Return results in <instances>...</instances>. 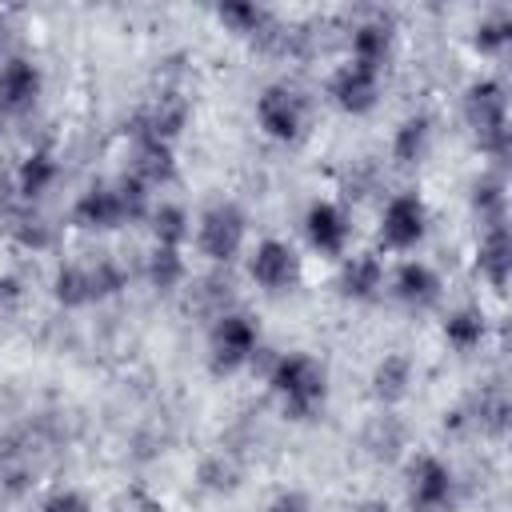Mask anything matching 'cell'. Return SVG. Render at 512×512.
Returning a JSON list of instances; mask_svg holds the SVG:
<instances>
[{"mask_svg": "<svg viewBox=\"0 0 512 512\" xmlns=\"http://www.w3.org/2000/svg\"><path fill=\"white\" fill-rule=\"evenodd\" d=\"M40 512H92V504H88L80 492L64 488V492H52V496L40 504Z\"/></svg>", "mask_w": 512, "mask_h": 512, "instance_id": "1f68e13d", "label": "cell"}, {"mask_svg": "<svg viewBox=\"0 0 512 512\" xmlns=\"http://www.w3.org/2000/svg\"><path fill=\"white\" fill-rule=\"evenodd\" d=\"M472 204H476V212H480V220H488V228H504V184L496 180V176H484L480 184H476V192H472Z\"/></svg>", "mask_w": 512, "mask_h": 512, "instance_id": "83f0119b", "label": "cell"}, {"mask_svg": "<svg viewBox=\"0 0 512 512\" xmlns=\"http://www.w3.org/2000/svg\"><path fill=\"white\" fill-rule=\"evenodd\" d=\"M264 512H312V504L304 492H280Z\"/></svg>", "mask_w": 512, "mask_h": 512, "instance_id": "d6a6232c", "label": "cell"}, {"mask_svg": "<svg viewBox=\"0 0 512 512\" xmlns=\"http://www.w3.org/2000/svg\"><path fill=\"white\" fill-rule=\"evenodd\" d=\"M412 384V360L404 352H384V360L372 368V392L380 404H396L408 396Z\"/></svg>", "mask_w": 512, "mask_h": 512, "instance_id": "44dd1931", "label": "cell"}, {"mask_svg": "<svg viewBox=\"0 0 512 512\" xmlns=\"http://www.w3.org/2000/svg\"><path fill=\"white\" fill-rule=\"evenodd\" d=\"M200 484L208 488V492H232L236 488V480H240V468H236V460L232 456H224V452H216V456H208L204 464H200Z\"/></svg>", "mask_w": 512, "mask_h": 512, "instance_id": "f1b7e54d", "label": "cell"}, {"mask_svg": "<svg viewBox=\"0 0 512 512\" xmlns=\"http://www.w3.org/2000/svg\"><path fill=\"white\" fill-rule=\"evenodd\" d=\"M328 96H332V104L336 108H344V112H368L372 104H376V96H380V72L376 68H364V64H356V60H344L332 76H328Z\"/></svg>", "mask_w": 512, "mask_h": 512, "instance_id": "7c38bea8", "label": "cell"}, {"mask_svg": "<svg viewBox=\"0 0 512 512\" xmlns=\"http://www.w3.org/2000/svg\"><path fill=\"white\" fill-rule=\"evenodd\" d=\"M148 224H152L156 244H164V248H184L188 236H192V220H188V212L180 204L148 208Z\"/></svg>", "mask_w": 512, "mask_h": 512, "instance_id": "cb8c5ba5", "label": "cell"}, {"mask_svg": "<svg viewBox=\"0 0 512 512\" xmlns=\"http://www.w3.org/2000/svg\"><path fill=\"white\" fill-rule=\"evenodd\" d=\"M464 120L476 132L480 148L496 160L508 156V100L496 80H472L464 92Z\"/></svg>", "mask_w": 512, "mask_h": 512, "instance_id": "277c9868", "label": "cell"}, {"mask_svg": "<svg viewBox=\"0 0 512 512\" xmlns=\"http://www.w3.org/2000/svg\"><path fill=\"white\" fill-rule=\"evenodd\" d=\"M428 232V208L416 192H396L380 212V244L388 252H408Z\"/></svg>", "mask_w": 512, "mask_h": 512, "instance_id": "52a82bcc", "label": "cell"}, {"mask_svg": "<svg viewBox=\"0 0 512 512\" xmlns=\"http://www.w3.org/2000/svg\"><path fill=\"white\" fill-rule=\"evenodd\" d=\"M508 264H512V240H508V228H488V232L480 236L476 268H480V276H484L496 292H504V284H508Z\"/></svg>", "mask_w": 512, "mask_h": 512, "instance_id": "ffe728a7", "label": "cell"}, {"mask_svg": "<svg viewBox=\"0 0 512 512\" xmlns=\"http://www.w3.org/2000/svg\"><path fill=\"white\" fill-rule=\"evenodd\" d=\"M392 40H396V32H392V24L388 20H364V24H356L352 28V40H348V48H352V56L348 60H356V64H364V68H384V60L392 56Z\"/></svg>", "mask_w": 512, "mask_h": 512, "instance_id": "e0dca14e", "label": "cell"}, {"mask_svg": "<svg viewBox=\"0 0 512 512\" xmlns=\"http://www.w3.org/2000/svg\"><path fill=\"white\" fill-rule=\"evenodd\" d=\"M40 88H44V76L32 60H24V56L0 60V112L4 116L28 112L40 100Z\"/></svg>", "mask_w": 512, "mask_h": 512, "instance_id": "4fadbf2b", "label": "cell"}, {"mask_svg": "<svg viewBox=\"0 0 512 512\" xmlns=\"http://www.w3.org/2000/svg\"><path fill=\"white\" fill-rule=\"evenodd\" d=\"M188 124V100L176 92V88H164L156 92L136 116H132V136H152V140H164L172 144V136Z\"/></svg>", "mask_w": 512, "mask_h": 512, "instance_id": "8fae6325", "label": "cell"}, {"mask_svg": "<svg viewBox=\"0 0 512 512\" xmlns=\"http://www.w3.org/2000/svg\"><path fill=\"white\" fill-rule=\"evenodd\" d=\"M444 340L456 348V352H472L480 340H484V316L476 308H456L448 320H444Z\"/></svg>", "mask_w": 512, "mask_h": 512, "instance_id": "484cf974", "label": "cell"}, {"mask_svg": "<svg viewBox=\"0 0 512 512\" xmlns=\"http://www.w3.org/2000/svg\"><path fill=\"white\" fill-rule=\"evenodd\" d=\"M184 276H188V264H184V252H180V248L156 244V248L148 252V284H152V288L172 292V288L184 284Z\"/></svg>", "mask_w": 512, "mask_h": 512, "instance_id": "d4e9b609", "label": "cell"}, {"mask_svg": "<svg viewBox=\"0 0 512 512\" xmlns=\"http://www.w3.org/2000/svg\"><path fill=\"white\" fill-rule=\"evenodd\" d=\"M404 440H408V432H404V424H400L392 412L372 416V420L364 424V432H360V444L368 448V456H372V460H384V464L400 456Z\"/></svg>", "mask_w": 512, "mask_h": 512, "instance_id": "7402d4cb", "label": "cell"}, {"mask_svg": "<svg viewBox=\"0 0 512 512\" xmlns=\"http://www.w3.org/2000/svg\"><path fill=\"white\" fill-rule=\"evenodd\" d=\"M12 236H16V244H24V248H32V252H40V248H48L52 244V224L44 220V216H36V212H24V216H16V224H12Z\"/></svg>", "mask_w": 512, "mask_h": 512, "instance_id": "f546056e", "label": "cell"}, {"mask_svg": "<svg viewBox=\"0 0 512 512\" xmlns=\"http://www.w3.org/2000/svg\"><path fill=\"white\" fill-rule=\"evenodd\" d=\"M216 16H220V24H228L240 36H252V40L272 24V16L264 8H256V4H220Z\"/></svg>", "mask_w": 512, "mask_h": 512, "instance_id": "4316f807", "label": "cell"}, {"mask_svg": "<svg viewBox=\"0 0 512 512\" xmlns=\"http://www.w3.org/2000/svg\"><path fill=\"white\" fill-rule=\"evenodd\" d=\"M128 176H136L148 192L168 184L176 176V156H172V144L164 140H152V136H132V164H128Z\"/></svg>", "mask_w": 512, "mask_h": 512, "instance_id": "9a60e30c", "label": "cell"}, {"mask_svg": "<svg viewBox=\"0 0 512 512\" xmlns=\"http://www.w3.org/2000/svg\"><path fill=\"white\" fill-rule=\"evenodd\" d=\"M0 44H4V20H0Z\"/></svg>", "mask_w": 512, "mask_h": 512, "instance_id": "e575fe53", "label": "cell"}, {"mask_svg": "<svg viewBox=\"0 0 512 512\" xmlns=\"http://www.w3.org/2000/svg\"><path fill=\"white\" fill-rule=\"evenodd\" d=\"M256 120L272 140H296L304 128V100L288 84H268L256 96Z\"/></svg>", "mask_w": 512, "mask_h": 512, "instance_id": "9c48e42d", "label": "cell"}, {"mask_svg": "<svg viewBox=\"0 0 512 512\" xmlns=\"http://www.w3.org/2000/svg\"><path fill=\"white\" fill-rule=\"evenodd\" d=\"M304 232H308V244H312L316 252H324V256H344L348 236H352V224H348V216H344L340 204L316 200V204L308 208V216H304Z\"/></svg>", "mask_w": 512, "mask_h": 512, "instance_id": "5bb4252c", "label": "cell"}, {"mask_svg": "<svg viewBox=\"0 0 512 512\" xmlns=\"http://www.w3.org/2000/svg\"><path fill=\"white\" fill-rule=\"evenodd\" d=\"M260 348V328L252 316L244 312H220L212 320V332H208V360H212V372L228 376L244 364H252Z\"/></svg>", "mask_w": 512, "mask_h": 512, "instance_id": "5b68a950", "label": "cell"}, {"mask_svg": "<svg viewBox=\"0 0 512 512\" xmlns=\"http://www.w3.org/2000/svg\"><path fill=\"white\" fill-rule=\"evenodd\" d=\"M140 216H148V188L128 172L116 180L88 184L72 204V220L92 232H108V228H120Z\"/></svg>", "mask_w": 512, "mask_h": 512, "instance_id": "6da1fadb", "label": "cell"}, {"mask_svg": "<svg viewBox=\"0 0 512 512\" xmlns=\"http://www.w3.org/2000/svg\"><path fill=\"white\" fill-rule=\"evenodd\" d=\"M268 384H272V392L280 396L284 416L308 420V416H316V408L324 404L328 372H324V364H320L316 356H308V352H284V356L272 360Z\"/></svg>", "mask_w": 512, "mask_h": 512, "instance_id": "7a4b0ae2", "label": "cell"}, {"mask_svg": "<svg viewBox=\"0 0 512 512\" xmlns=\"http://www.w3.org/2000/svg\"><path fill=\"white\" fill-rule=\"evenodd\" d=\"M456 496V480H452V468L432 456V452H420L408 468V500L416 512H444Z\"/></svg>", "mask_w": 512, "mask_h": 512, "instance_id": "ba28073f", "label": "cell"}, {"mask_svg": "<svg viewBox=\"0 0 512 512\" xmlns=\"http://www.w3.org/2000/svg\"><path fill=\"white\" fill-rule=\"evenodd\" d=\"M384 284V264L372 256V252H356V256H344L340 264V292L352 296V300H372Z\"/></svg>", "mask_w": 512, "mask_h": 512, "instance_id": "d6986e66", "label": "cell"}, {"mask_svg": "<svg viewBox=\"0 0 512 512\" xmlns=\"http://www.w3.org/2000/svg\"><path fill=\"white\" fill-rule=\"evenodd\" d=\"M244 236H248V216H244L232 200L212 204V208L200 216V224H196V248H200V256L212 260V264L236 260L240 248H244Z\"/></svg>", "mask_w": 512, "mask_h": 512, "instance_id": "8992f818", "label": "cell"}, {"mask_svg": "<svg viewBox=\"0 0 512 512\" xmlns=\"http://www.w3.org/2000/svg\"><path fill=\"white\" fill-rule=\"evenodd\" d=\"M392 292L408 304V308H428L440 300V276L424 264V260H404L392 276Z\"/></svg>", "mask_w": 512, "mask_h": 512, "instance_id": "2e32d148", "label": "cell"}, {"mask_svg": "<svg viewBox=\"0 0 512 512\" xmlns=\"http://www.w3.org/2000/svg\"><path fill=\"white\" fill-rule=\"evenodd\" d=\"M508 36H512V24H508L504 12H496L492 20H480V28H476V48H480V52H500V48L508 44Z\"/></svg>", "mask_w": 512, "mask_h": 512, "instance_id": "4dcf8cb0", "label": "cell"}, {"mask_svg": "<svg viewBox=\"0 0 512 512\" xmlns=\"http://www.w3.org/2000/svg\"><path fill=\"white\" fill-rule=\"evenodd\" d=\"M124 268L108 256L100 260H72L56 272L52 280V296L64 304V308H84V304H96L104 296H116L124 288Z\"/></svg>", "mask_w": 512, "mask_h": 512, "instance_id": "3957f363", "label": "cell"}, {"mask_svg": "<svg viewBox=\"0 0 512 512\" xmlns=\"http://www.w3.org/2000/svg\"><path fill=\"white\" fill-rule=\"evenodd\" d=\"M56 176H60L56 156H52L48 148H32V152L16 164L12 184H16V192H20L24 200H36V196H44V192L56 184Z\"/></svg>", "mask_w": 512, "mask_h": 512, "instance_id": "ac0fdd59", "label": "cell"}, {"mask_svg": "<svg viewBox=\"0 0 512 512\" xmlns=\"http://www.w3.org/2000/svg\"><path fill=\"white\" fill-rule=\"evenodd\" d=\"M360 512H392L384 500H368V504H360Z\"/></svg>", "mask_w": 512, "mask_h": 512, "instance_id": "836d02e7", "label": "cell"}, {"mask_svg": "<svg viewBox=\"0 0 512 512\" xmlns=\"http://www.w3.org/2000/svg\"><path fill=\"white\" fill-rule=\"evenodd\" d=\"M248 276H252L264 292H284V288H292L296 276H300V256L292 252V244L268 236V240H260V244L252 248V256H248Z\"/></svg>", "mask_w": 512, "mask_h": 512, "instance_id": "30bf717a", "label": "cell"}, {"mask_svg": "<svg viewBox=\"0 0 512 512\" xmlns=\"http://www.w3.org/2000/svg\"><path fill=\"white\" fill-rule=\"evenodd\" d=\"M428 140H432V120L428 116H408L392 136V160L396 164H420L424 152H428Z\"/></svg>", "mask_w": 512, "mask_h": 512, "instance_id": "603a6c76", "label": "cell"}]
</instances>
